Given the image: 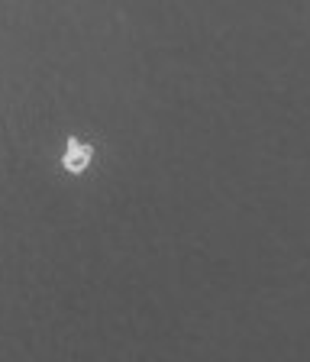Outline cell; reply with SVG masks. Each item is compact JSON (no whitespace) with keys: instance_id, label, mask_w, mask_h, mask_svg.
<instances>
[{"instance_id":"obj_1","label":"cell","mask_w":310,"mask_h":362,"mask_svg":"<svg viewBox=\"0 0 310 362\" xmlns=\"http://www.w3.org/2000/svg\"><path fill=\"white\" fill-rule=\"evenodd\" d=\"M94 156H97V149L91 143H84L81 136H68L65 149H61V168L68 175H84L88 165L94 162Z\"/></svg>"}]
</instances>
